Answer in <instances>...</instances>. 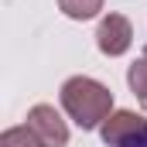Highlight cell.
<instances>
[{"label": "cell", "mask_w": 147, "mask_h": 147, "mask_svg": "<svg viewBox=\"0 0 147 147\" xmlns=\"http://www.w3.org/2000/svg\"><path fill=\"white\" fill-rule=\"evenodd\" d=\"M62 106L69 113V120H75V127L96 130V127H103V120L113 113V92L99 79L72 75L62 86Z\"/></svg>", "instance_id": "cell-1"}, {"label": "cell", "mask_w": 147, "mask_h": 147, "mask_svg": "<svg viewBox=\"0 0 147 147\" xmlns=\"http://www.w3.org/2000/svg\"><path fill=\"white\" fill-rule=\"evenodd\" d=\"M99 137L106 147H147V120L134 110H113L99 127Z\"/></svg>", "instance_id": "cell-2"}, {"label": "cell", "mask_w": 147, "mask_h": 147, "mask_svg": "<svg viewBox=\"0 0 147 147\" xmlns=\"http://www.w3.org/2000/svg\"><path fill=\"white\" fill-rule=\"evenodd\" d=\"M130 45H134V24L123 14H106L96 28V48L110 58H120L130 51Z\"/></svg>", "instance_id": "cell-3"}, {"label": "cell", "mask_w": 147, "mask_h": 147, "mask_svg": "<svg viewBox=\"0 0 147 147\" xmlns=\"http://www.w3.org/2000/svg\"><path fill=\"white\" fill-rule=\"evenodd\" d=\"M28 127L45 140V147H65L69 144V127H65V120L58 116L55 106H48V103H38V106L28 110Z\"/></svg>", "instance_id": "cell-4"}, {"label": "cell", "mask_w": 147, "mask_h": 147, "mask_svg": "<svg viewBox=\"0 0 147 147\" xmlns=\"http://www.w3.org/2000/svg\"><path fill=\"white\" fill-rule=\"evenodd\" d=\"M0 147H45V140L24 123V127H7L0 134Z\"/></svg>", "instance_id": "cell-5"}, {"label": "cell", "mask_w": 147, "mask_h": 147, "mask_svg": "<svg viewBox=\"0 0 147 147\" xmlns=\"http://www.w3.org/2000/svg\"><path fill=\"white\" fill-rule=\"evenodd\" d=\"M58 10L72 21H89L103 10V0H58Z\"/></svg>", "instance_id": "cell-6"}, {"label": "cell", "mask_w": 147, "mask_h": 147, "mask_svg": "<svg viewBox=\"0 0 147 147\" xmlns=\"http://www.w3.org/2000/svg\"><path fill=\"white\" fill-rule=\"evenodd\" d=\"M127 82H130L134 96L144 103V110H147V58H140V62H134V65H130V72H127Z\"/></svg>", "instance_id": "cell-7"}, {"label": "cell", "mask_w": 147, "mask_h": 147, "mask_svg": "<svg viewBox=\"0 0 147 147\" xmlns=\"http://www.w3.org/2000/svg\"><path fill=\"white\" fill-rule=\"evenodd\" d=\"M144 58H147V48H144Z\"/></svg>", "instance_id": "cell-8"}]
</instances>
